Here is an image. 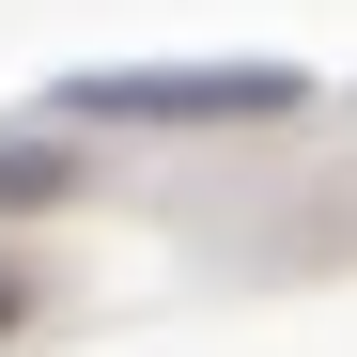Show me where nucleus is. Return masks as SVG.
Returning a JSON list of instances; mask_svg holds the SVG:
<instances>
[{"label":"nucleus","instance_id":"obj_3","mask_svg":"<svg viewBox=\"0 0 357 357\" xmlns=\"http://www.w3.org/2000/svg\"><path fill=\"white\" fill-rule=\"evenodd\" d=\"M16 311H31V295H16V280H0V326H16Z\"/></svg>","mask_w":357,"mask_h":357},{"label":"nucleus","instance_id":"obj_1","mask_svg":"<svg viewBox=\"0 0 357 357\" xmlns=\"http://www.w3.org/2000/svg\"><path fill=\"white\" fill-rule=\"evenodd\" d=\"M47 109L78 125H264V109H311L295 63H125V78H63Z\"/></svg>","mask_w":357,"mask_h":357},{"label":"nucleus","instance_id":"obj_2","mask_svg":"<svg viewBox=\"0 0 357 357\" xmlns=\"http://www.w3.org/2000/svg\"><path fill=\"white\" fill-rule=\"evenodd\" d=\"M78 187V155H0V218H31V202H63Z\"/></svg>","mask_w":357,"mask_h":357}]
</instances>
